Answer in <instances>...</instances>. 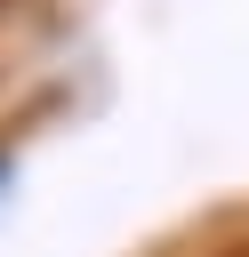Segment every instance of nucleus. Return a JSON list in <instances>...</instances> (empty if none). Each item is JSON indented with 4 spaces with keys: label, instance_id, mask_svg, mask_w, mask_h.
Wrapping results in <instances>:
<instances>
[{
    "label": "nucleus",
    "instance_id": "nucleus-1",
    "mask_svg": "<svg viewBox=\"0 0 249 257\" xmlns=\"http://www.w3.org/2000/svg\"><path fill=\"white\" fill-rule=\"evenodd\" d=\"M225 257H249V241H241V249H225Z\"/></svg>",
    "mask_w": 249,
    "mask_h": 257
}]
</instances>
